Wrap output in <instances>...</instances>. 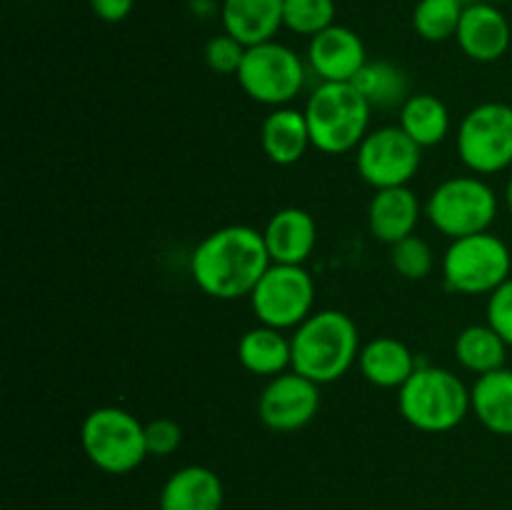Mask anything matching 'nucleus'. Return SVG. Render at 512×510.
I'll list each match as a JSON object with an SVG mask.
<instances>
[{
	"mask_svg": "<svg viewBox=\"0 0 512 510\" xmlns=\"http://www.w3.org/2000/svg\"><path fill=\"white\" fill-rule=\"evenodd\" d=\"M273 265L265 238L250 225L213 230L190 255V275L205 295L218 300L250 298L258 280Z\"/></svg>",
	"mask_w": 512,
	"mask_h": 510,
	"instance_id": "obj_1",
	"label": "nucleus"
},
{
	"mask_svg": "<svg viewBox=\"0 0 512 510\" xmlns=\"http://www.w3.org/2000/svg\"><path fill=\"white\" fill-rule=\"evenodd\" d=\"M293 370L313 383L328 385L343 378L360 355V335L343 310H318L295 328Z\"/></svg>",
	"mask_w": 512,
	"mask_h": 510,
	"instance_id": "obj_2",
	"label": "nucleus"
},
{
	"mask_svg": "<svg viewBox=\"0 0 512 510\" xmlns=\"http://www.w3.org/2000/svg\"><path fill=\"white\" fill-rule=\"evenodd\" d=\"M313 148L325 155L358 150L368 135L370 108L353 83H320L305 105Z\"/></svg>",
	"mask_w": 512,
	"mask_h": 510,
	"instance_id": "obj_3",
	"label": "nucleus"
},
{
	"mask_svg": "<svg viewBox=\"0 0 512 510\" xmlns=\"http://www.w3.org/2000/svg\"><path fill=\"white\" fill-rule=\"evenodd\" d=\"M400 415L423 433H448L470 413V390L445 368L418 365L398 395Z\"/></svg>",
	"mask_w": 512,
	"mask_h": 510,
	"instance_id": "obj_4",
	"label": "nucleus"
},
{
	"mask_svg": "<svg viewBox=\"0 0 512 510\" xmlns=\"http://www.w3.org/2000/svg\"><path fill=\"white\" fill-rule=\"evenodd\" d=\"M80 445L98 470L108 475L133 473L145 458V425L125 408L105 405L85 415Z\"/></svg>",
	"mask_w": 512,
	"mask_h": 510,
	"instance_id": "obj_5",
	"label": "nucleus"
},
{
	"mask_svg": "<svg viewBox=\"0 0 512 510\" xmlns=\"http://www.w3.org/2000/svg\"><path fill=\"white\" fill-rule=\"evenodd\" d=\"M425 215L435 230L448 235L450 240L465 235L485 233L498 215V195L475 175H458L430 193L425 203Z\"/></svg>",
	"mask_w": 512,
	"mask_h": 510,
	"instance_id": "obj_6",
	"label": "nucleus"
},
{
	"mask_svg": "<svg viewBox=\"0 0 512 510\" xmlns=\"http://www.w3.org/2000/svg\"><path fill=\"white\" fill-rule=\"evenodd\" d=\"M510 270V248L490 230L453 240L443 258L445 285L460 295H490L510 280Z\"/></svg>",
	"mask_w": 512,
	"mask_h": 510,
	"instance_id": "obj_7",
	"label": "nucleus"
},
{
	"mask_svg": "<svg viewBox=\"0 0 512 510\" xmlns=\"http://www.w3.org/2000/svg\"><path fill=\"white\" fill-rule=\"evenodd\" d=\"M238 83L250 100L270 108H285L305 85V65L288 45L270 40L245 50Z\"/></svg>",
	"mask_w": 512,
	"mask_h": 510,
	"instance_id": "obj_8",
	"label": "nucleus"
},
{
	"mask_svg": "<svg viewBox=\"0 0 512 510\" xmlns=\"http://www.w3.org/2000/svg\"><path fill=\"white\" fill-rule=\"evenodd\" d=\"M315 283L303 265L273 263L250 293V308L260 325L278 330L298 328L313 315Z\"/></svg>",
	"mask_w": 512,
	"mask_h": 510,
	"instance_id": "obj_9",
	"label": "nucleus"
},
{
	"mask_svg": "<svg viewBox=\"0 0 512 510\" xmlns=\"http://www.w3.org/2000/svg\"><path fill=\"white\" fill-rule=\"evenodd\" d=\"M460 160L475 175H495L512 165V105L483 103L458 130Z\"/></svg>",
	"mask_w": 512,
	"mask_h": 510,
	"instance_id": "obj_10",
	"label": "nucleus"
},
{
	"mask_svg": "<svg viewBox=\"0 0 512 510\" xmlns=\"http://www.w3.org/2000/svg\"><path fill=\"white\" fill-rule=\"evenodd\" d=\"M420 150L400 125H388L365 135L355 150V165L360 178L375 190L400 188L418 173Z\"/></svg>",
	"mask_w": 512,
	"mask_h": 510,
	"instance_id": "obj_11",
	"label": "nucleus"
},
{
	"mask_svg": "<svg viewBox=\"0 0 512 510\" xmlns=\"http://www.w3.org/2000/svg\"><path fill=\"white\" fill-rule=\"evenodd\" d=\"M320 385L305 375L288 370L265 385L258 400V415L265 428L275 433H295L318 415Z\"/></svg>",
	"mask_w": 512,
	"mask_h": 510,
	"instance_id": "obj_12",
	"label": "nucleus"
},
{
	"mask_svg": "<svg viewBox=\"0 0 512 510\" xmlns=\"http://www.w3.org/2000/svg\"><path fill=\"white\" fill-rule=\"evenodd\" d=\"M308 63L323 83H353L368 63V53L363 38L353 28L335 23L310 38Z\"/></svg>",
	"mask_w": 512,
	"mask_h": 510,
	"instance_id": "obj_13",
	"label": "nucleus"
},
{
	"mask_svg": "<svg viewBox=\"0 0 512 510\" xmlns=\"http://www.w3.org/2000/svg\"><path fill=\"white\" fill-rule=\"evenodd\" d=\"M455 40L460 50L475 63H495L508 53L512 28L498 5L475 0L465 5Z\"/></svg>",
	"mask_w": 512,
	"mask_h": 510,
	"instance_id": "obj_14",
	"label": "nucleus"
},
{
	"mask_svg": "<svg viewBox=\"0 0 512 510\" xmlns=\"http://www.w3.org/2000/svg\"><path fill=\"white\" fill-rule=\"evenodd\" d=\"M263 238L273 263L303 265L318 243V225L308 210L283 208L270 215Z\"/></svg>",
	"mask_w": 512,
	"mask_h": 510,
	"instance_id": "obj_15",
	"label": "nucleus"
},
{
	"mask_svg": "<svg viewBox=\"0 0 512 510\" xmlns=\"http://www.w3.org/2000/svg\"><path fill=\"white\" fill-rule=\"evenodd\" d=\"M420 220V200L408 185L375 190L368 205V228L378 243L393 248L400 240L415 235Z\"/></svg>",
	"mask_w": 512,
	"mask_h": 510,
	"instance_id": "obj_16",
	"label": "nucleus"
},
{
	"mask_svg": "<svg viewBox=\"0 0 512 510\" xmlns=\"http://www.w3.org/2000/svg\"><path fill=\"white\" fill-rule=\"evenodd\" d=\"M285 0H223L220 3V20L225 33L253 48V45L275 40L283 25Z\"/></svg>",
	"mask_w": 512,
	"mask_h": 510,
	"instance_id": "obj_17",
	"label": "nucleus"
},
{
	"mask_svg": "<svg viewBox=\"0 0 512 510\" xmlns=\"http://www.w3.org/2000/svg\"><path fill=\"white\" fill-rule=\"evenodd\" d=\"M223 503V480L205 465L175 470L160 490V510H223Z\"/></svg>",
	"mask_w": 512,
	"mask_h": 510,
	"instance_id": "obj_18",
	"label": "nucleus"
},
{
	"mask_svg": "<svg viewBox=\"0 0 512 510\" xmlns=\"http://www.w3.org/2000/svg\"><path fill=\"white\" fill-rule=\"evenodd\" d=\"M358 363L365 380L378 385V388L400 390L408 383L410 375L418 370V363H415L408 345L398 338H390V335H380V338L368 340L360 348Z\"/></svg>",
	"mask_w": 512,
	"mask_h": 510,
	"instance_id": "obj_19",
	"label": "nucleus"
},
{
	"mask_svg": "<svg viewBox=\"0 0 512 510\" xmlns=\"http://www.w3.org/2000/svg\"><path fill=\"white\" fill-rule=\"evenodd\" d=\"M260 145L275 165L298 163L313 145L303 110L275 108L260 125Z\"/></svg>",
	"mask_w": 512,
	"mask_h": 510,
	"instance_id": "obj_20",
	"label": "nucleus"
},
{
	"mask_svg": "<svg viewBox=\"0 0 512 510\" xmlns=\"http://www.w3.org/2000/svg\"><path fill=\"white\" fill-rule=\"evenodd\" d=\"M470 410L495 435H512V370L478 375L470 388Z\"/></svg>",
	"mask_w": 512,
	"mask_h": 510,
	"instance_id": "obj_21",
	"label": "nucleus"
},
{
	"mask_svg": "<svg viewBox=\"0 0 512 510\" xmlns=\"http://www.w3.org/2000/svg\"><path fill=\"white\" fill-rule=\"evenodd\" d=\"M285 330L258 325L248 330L238 343V360L248 373L253 375H275L288 373L293 368V343L285 338Z\"/></svg>",
	"mask_w": 512,
	"mask_h": 510,
	"instance_id": "obj_22",
	"label": "nucleus"
},
{
	"mask_svg": "<svg viewBox=\"0 0 512 510\" xmlns=\"http://www.w3.org/2000/svg\"><path fill=\"white\" fill-rule=\"evenodd\" d=\"M400 128L420 148H433L443 143L450 133V110L438 95H410L400 108Z\"/></svg>",
	"mask_w": 512,
	"mask_h": 510,
	"instance_id": "obj_23",
	"label": "nucleus"
},
{
	"mask_svg": "<svg viewBox=\"0 0 512 510\" xmlns=\"http://www.w3.org/2000/svg\"><path fill=\"white\" fill-rule=\"evenodd\" d=\"M353 85L363 93L370 108H403L410 98L408 75L388 60H368L353 78Z\"/></svg>",
	"mask_w": 512,
	"mask_h": 510,
	"instance_id": "obj_24",
	"label": "nucleus"
},
{
	"mask_svg": "<svg viewBox=\"0 0 512 510\" xmlns=\"http://www.w3.org/2000/svg\"><path fill=\"white\" fill-rule=\"evenodd\" d=\"M510 345L490 325H470L455 340V358L465 370L475 375L505 368Z\"/></svg>",
	"mask_w": 512,
	"mask_h": 510,
	"instance_id": "obj_25",
	"label": "nucleus"
},
{
	"mask_svg": "<svg viewBox=\"0 0 512 510\" xmlns=\"http://www.w3.org/2000/svg\"><path fill=\"white\" fill-rule=\"evenodd\" d=\"M463 10V0H420L413 10V30L423 40L443 43L458 35Z\"/></svg>",
	"mask_w": 512,
	"mask_h": 510,
	"instance_id": "obj_26",
	"label": "nucleus"
},
{
	"mask_svg": "<svg viewBox=\"0 0 512 510\" xmlns=\"http://www.w3.org/2000/svg\"><path fill=\"white\" fill-rule=\"evenodd\" d=\"M283 25L293 33L315 38L335 25V0H285Z\"/></svg>",
	"mask_w": 512,
	"mask_h": 510,
	"instance_id": "obj_27",
	"label": "nucleus"
},
{
	"mask_svg": "<svg viewBox=\"0 0 512 510\" xmlns=\"http://www.w3.org/2000/svg\"><path fill=\"white\" fill-rule=\"evenodd\" d=\"M390 260H393V268L408 280L428 278L435 265L433 250L418 235H410V238L395 243L393 250H390Z\"/></svg>",
	"mask_w": 512,
	"mask_h": 510,
	"instance_id": "obj_28",
	"label": "nucleus"
},
{
	"mask_svg": "<svg viewBox=\"0 0 512 510\" xmlns=\"http://www.w3.org/2000/svg\"><path fill=\"white\" fill-rule=\"evenodd\" d=\"M245 45L240 40H235L233 35L223 33V35H215L205 43V63L213 73L218 75H238L240 65H243L245 58Z\"/></svg>",
	"mask_w": 512,
	"mask_h": 510,
	"instance_id": "obj_29",
	"label": "nucleus"
},
{
	"mask_svg": "<svg viewBox=\"0 0 512 510\" xmlns=\"http://www.w3.org/2000/svg\"><path fill=\"white\" fill-rule=\"evenodd\" d=\"M183 443V428L170 418H155L145 425V448L148 455L168 458Z\"/></svg>",
	"mask_w": 512,
	"mask_h": 510,
	"instance_id": "obj_30",
	"label": "nucleus"
},
{
	"mask_svg": "<svg viewBox=\"0 0 512 510\" xmlns=\"http://www.w3.org/2000/svg\"><path fill=\"white\" fill-rule=\"evenodd\" d=\"M488 325L512 348V278L488 295Z\"/></svg>",
	"mask_w": 512,
	"mask_h": 510,
	"instance_id": "obj_31",
	"label": "nucleus"
},
{
	"mask_svg": "<svg viewBox=\"0 0 512 510\" xmlns=\"http://www.w3.org/2000/svg\"><path fill=\"white\" fill-rule=\"evenodd\" d=\"M135 0H90V10L95 18L105 20V23H120L133 13Z\"/></svg>",
	"mask_w": 512,
	"mask_h": 510,
	"instance_id": "obj_32",
	"label": "nucleus"
},
{
	"mask_svg": "<svg viewBox=\"0 0 512 510\" xmlns=\"http://www.w3.org/2000/svg\"><path fill=\"white\" fill-rule=\"evenodd\" d=\"M190 10L198 18H210V15L220 13V5L215 0H190Z\"/></svg>",
	"mask_w": 512,
	"mask_h": 510,
	"instance_id": "obj_33",
	"label": "nucleus"
},
{
	"mask_svg": "<svg viewBox=\"0 0 512 510\" xmlns=\"http://www.w3.org/2000/svg\"><path fill=\"white\" fill-rule=\"evenodd\" d=\"M505 205H508V213L512 215V175H510L508 185H505Z\"/></svg>",
	"mask_w": 512,
	"mask_h": 510,
	"instance_id": "obj_34",
	"label": "nucleus"
},
{
	"mask_svg": "<svg viewBox=\"0 0 512 510\" xmlns=\"http://www.w3.org/2000/svg\"><path fill=\"white\" fill-rule=\"evenodd\" d=\"M485 3H493V5H498V3H510V0H485Z\"/></svg>",
	"mask_w": 512,
	"mask_h": 510,
	"instance_id": "obj_35",
	"label": "nucleus"
}]
</instances>
